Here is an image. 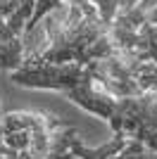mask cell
Here are the masks:
<instances>
[{
	"label": "cell",
	"instance_id": "7a4b0ae2",
	"mask_svg": "<svg viewBox=\"0 0 157 159\" xmlns=\"http://www.w3.org/2000/svg\"><path fill=\"white\" fill-rule=\"evenodd\" d=\"M48 48L26 55L24 62L31 64H59L78 62L88 64L93 60H107L121 50L112 38V26L102 21L93 2L83 5H59L45 14Z\"/></svg>",
	"mask_w": 157,
	"mask_h": 159
},
{
	"label": "cell",
	"instance_id": "6da1fadb",
	"mask_svg": "<svg viewBox=\"0 0 157 159\" xmlns=\"http://www.w3.org/2000/svg\"><path fill=\"white\" fill-rule=\"evenodd\" d=\"M10 76L17 86L64 93L83 112L107 121L114 131V138L138 140L150 150H157V90L119 98L105 90L91 66L78 62H59V64L24 62Z\"/></svg>",
	"mask_w": 157,
	"mask_h": 159
},
{
	"label": "cell",
	"instance_id": "5b68a950",
	"mask_svg": "<svg viewBox=\"0 0 157 159\" xmlns=\"http://www.w3.org/2000/svg\"><path fill=\"white\" fill-rule=\"evenodd\" d=\"M112 159H157V150H150L138 140H126V145Z\"/></svg>",
	"mask_w": 157,
	"mask_h": 159
},
{
	"label": "cell",
	"instance_id": "277c9868",
	"mask_svg": "<svg viewBox=\"0 0 157 159\" xmlns=\"http://www.w3.org/2000/svg\"><path fill=\"white\" fill-rule=\"evenodd\" d=\"M83 2H93V0H36L31 19H29V24L24 26V43L31 40L36 24H38L40 19H45V14H50L55 7H59V5H83Z\"/></svg>",
	"mask_w": 157,
	"mask_h": 159
},
{
	"label": "cell",
	"instance_id": "3957f363",
	"mask_svg": "<svg viewBox=\"0 0 157 159\" xmlns=\"http://www.w3.org/2000/svg\"><path fill=\"white\" fill-rule=\"evenodd\" d=\"M0 138L12 152L40 157L57 152H72L76 157V147L81 145L76 128L45 112H10L0 116Z\"/></svg>",
	"mask_w": 157,
	"mask_h": 159
}]
</instances>
